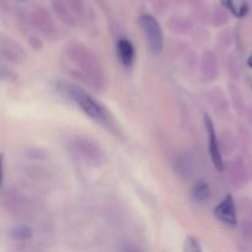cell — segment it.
I'll return each instance as SVG.
<instances>
[{
    "mask_svg": "<svg viewBox=\"0 0 252 252\" xmlns=\"http://www.w3.org/2000/svg\"><path fill=\"white\" fill-rule=\"evenodd\" d=\"M64 58L69 66V73L88 85L94 91L105 90L106 74L100 58L83 42L70 41L64 46Z\"/></svg>",
    "mask_w": 252,
    "mask_h": 252,
    "instance_id": "cell-1",
    "label": "cell"
},
{
    "mask_svg": "<svg viewBox=\"0 0 252 252\" xmlns=\"http://www.w3.org/2000/svg\"><path fill=\"white\" fill-rule=\"evenodd\" d=\"M58 90L70 98L71 101L76 103L79 108L85 113L88 117L94 120L95 122L101 123L103 126H111L112 122V117H111L110 112L107 108L98 102L94 96H91L88 91L84 88H81L78 84L68 83V81H61L58 83Z\"/></svg>",
    "mask_w": 252,
    "mask_h": 252,
    "instance_id": "cell-2",
    "label": "cell"
},
{
    "mask_svg": "<svg viewBox=\"0 0 252 252\" xmlns=\"http://www.w3.org/2000/svg\"><path fill=\"white\" fill-rule=\"evenodd\" d=\"M68 149L73 157L89 166H101L106 162V154L100 143L85 135H76L69 139Z\"/></svg>",
    "mask_w": 252,
    "mask_h": 252,
    "instance_id": "cell-3",
    "label": "cell"
},
{
    "mask_svg": "<svg viewBox=\"0 0 252 252\" xmlns=\"http://www.w3.org/2000/svg\"><path fill=\"white\" fill-rule=\"evenodd\" d=\"M140 26L145 34L150 51L154 54H161L164 51V33L159 21L153 15H142L139 19Z\"/></svg>",
    "mask_w": 252,
    "mask_h": 252,
    "instance_id": "cell-4",
    "label": "cell"
},
{
    "mask_svg": "<svg viewBox=\"0 0 252 252\" xmlns=\"http://www.w3.org/2000/svg\"><path fill=\"white\" fill-rule=\"evenodd\" d=\"M30 22L32 27L46 38L57 39L58 37V27L52 20L51 15L44 9L34 10L30 16Z\"/></svg>",
    "mask_w": 252,
    "mask_h": 252,
    "instance_id": "cell-5",
    "label": "cell"
},
{
    "mask_svg": "<svg viewBox=\"0 0 252 252\" xmlns=\"http://www.w3.org/2000/svg\"><path fill=\"white\" fill-rule=\"evenodd\" d=\"M204 127H206V132L208 134V147H209V154H211L212 162H213L214 167L218 171H224L225 170V164L223 161V157H221L220 152V143H219L218 137H217L216 128H214V123L212 118L208 115H204Z\"/></svg>",
    "mask_w": 252,
    "mask_h": 252,
    "instance_id": "cell-6",
    "label": "cell"
},
{
    "mask_svg": "<svg viewBox=\"0 0 252 252\" xmlns=\"http://www.w3.org/2000/svg\"><path fill=\"white\" fill-rule=\"evenodd\" d=\"M0 53L2 59L12 64H22L27 59V53L16 41L6 36L0 38Z\"/></svg>",
    "mask_w": 252,
    "mask_h": 252,
    "instance_id": "cell-7",
    "label": "cell"
},
{
    "mask_svg": "<svg viewBox=\"0 0 252 252\" xmlns=\"http://www.w3.org/2000/svg\"><path fill=\"white\" fill-rule=\"evenodd\" d=\"M214 216L221 223L229 226H236L238 224V214H236V207L234 198L228 194L224 197L223 201L214 208Z\"/></svg>",
    "mask_w": 252,
    "mask_h": 252,
    "instance_id": "cell-8",
    "label": "cell"
},
{
    "mask_svg": "<svg viewBox=\"0 0 252 252\" xmlns=\"http://www.w3.org/2000/svg\"><path fill=\"white\" fill-rule=\"evenodd\" d=\"M201 70L203 80L206 83H212L219 76V62L217 54L212 49L203 52L201 61Z\"/></svg>",
    "mask_w": 252,
    "mask_h": 252,
    "instance_id": "cell-9",
    "label": "cell"
},
{
    "mask_svg": "<svg viewBox=\"0 0 252 252\" xmlns=\"http://www.w3.org/2000/svg\"><path fill=\"white\" fill-rule=\"evenodd\" d=\"M53 10L58 19L68 27H76L78 20H76V14L69 2L66 4L64 0H53Z\"/></svg>",
    "mask_w": 252,
    "mask_h": 252,
    "instance_id": "cell-10",
    "label": "cell"
},
{
    "mask_svg": "<svg viewBox=\"0 0 252 252\" xmlns=\"http://www.w3.org/2000/svg\"><path fill=\"white\" fill-rule=\"evenodd\" d=\"M117 54L121 63L125 66H132L135 59V49L132 42L127 38H121L117 42Z\"/></svg>",
    "mask_w": 252,
    "mask_h": 252,
    "instance_id": "cell-11",
    "label": "cell"
},
{
    "mask_svg": "<svg viewBox=\"0 0 252 252\" xmlns=\"http://www.w3.org/2000/svg\"><path fill=\"white\" fill-rule=\"evenodd\" d=\"M226 172H228V177L233 186L238 187V189L243 187L248 181L245 167H244L243 162H240L239 160L229 162L228 166H226Z\"/></svg>",
    "mask_w": 252,
    "mask_h": 252,
    "instance_id": "cell-12",
    "label": "cell"
},
{
    "mask_svg": "<svg viewBox=\"0 0 252 252\" xmlns=\"http://www.w3.org/2000/svg\"><path fill=\"white\" fill-rule=\"evenodd\" d=\"M221 4L239 19L245 17L249 12V4L246 0H221Z\"/></svg>",
    "mask_w": 252,
    "mask_h": 252,
    "instance_id": "cell-13",
    "label": "cell"
},
{
    "mask_svg": "<svg viewBox=\"0 0 252 252\" xmlns=\"http://www.w3.org/2000/svg\"><path fill=\"white\" fill-rule=\"evenodd\" d=\"M175 166H176V171L179 172L180 176L189 177L193 172V159L189 153H184L177 158Z\"/></svg>",
    "mask_w": 252,
    "mask_h": 252,
    "instance_id": "cell-14",
    "label": "cell"
},
{
    "mask_svg": "<svg viewBox=\"0 0 252 252\" xmlns=\"http://www.w3.org/2000/svg\"><path fill=\"white\" fill-rule=\"evenodd\" d=\"M192 198L197 202H206L212 196V189L208 182L204 180H198L192 187Z\"/></svg>",
    "mask_w": 252,
    "mask_h": 252,
    "instance_id": "cell-15",
    "label": "cell"
},
{
    "mask_svg": "<svg viewBox=\"0 0 252 252\" xmlns=\"http://www.w3.org/2000/svg\"><path fill=\"white\" fill-rule=\"evenodd\" d=\"M169 29L176 34L189 33L192 30V22L189 19H186V17H172L169 21Z\"/></svg>",
    "mask_w": 252,
    "mask_h": 252,
    "instance_id": "cell-16",
    "label": "cell"
},
{
    "mask_svg": "<svg viewBox=\"0 0 252 252\" xmlns=\"http://www.w3.org/2000/svg\"><path fill=\"white\" fill-rule=\"evenodd\" d=\"M209 101H211L212 106L216 108V111H226L228 110V101H226L225 96L218 89H214L208 93Z\"/></svg>",
    "mask_w": 252,
    "mask_h": 252,
    "instance_id": "cell-17",
    "label": "cell"
},
{
    "mask_svg": "<svg viewBox=\"0 0 252 252\" xmlns=\"http://www.w3.org/2000/svg\"><path fill=\"white\" fill-rule=\"evenodd\" d=\"M10 235L16 241H26L31 239L32 229L29 225H25V224H17V225L11 228Z\"/></svg>",
    "mask_w": 252,
    "mask_h": 252,
    "instance_id": "cell-18",
    "label": "cell"
},
{
    "mask_svg": "<svg viewBox=\"0 0 252 252\" xmlns=\"http://www.w3.org/2000/svg\"><path fill=\"white\" fill-rule=\"evenodd\" d=\"M184 251L185 252H201L202 246L199 244L198 239L194 238V236H187L186 240H185L184 245Z\"/></svg>",
    "mask_w": 252,
    "mask_h": 252,
    "instance_id": "cell-19",
    "label": "cell"
},
{
    "mask_svg": "<svg viewBox=\"0 0 252 252\" xmlns=\"http://www.w3.org/2000/svg\"><path fill=\"white\" fill-rule=\"evenodd\" d=\"M224 9H225V7H224ZM224 9L219 10V11H217L216 15H214L213 24L216 25V26H224L225 24H228L229 15Z\"/></svg>",
    "mask_w": 252,
    "mask_h": 252,
    "instance_id": "cell-20",
    "label": "cell"
},
{
    "mask_svg": "<svg viewBox=\"0 0 252 252\" xmlns=\"http://www.w3.org/2000/svg\"><path fill=\"white\" fill-rule=\"evenodd\" d=\"M16 73H15L12 69L6 68L5 65L1 66V80L2 81H9V83H12V81L16 80Z\"/></svg>",
    "mask_w": 252,
    "mask_h": 252,
    "instance_id": "cell-21",
    "label": "cell"
},
{
    "mask_svg": "<svg viewBox=\"0 0 252 252\" xmlns=\"http://www.w3.org/2000/svg\"><path fill=\"white\" fill-rule=\"evenodd\" d=\"M68 2H69V5L71 6V9L74 10V12L76 14V16L84 14V10H85V7H84L83 0H69Z\"/></svg>",
    "mask_w": 252,
    "mask_h": 252,
    "instance_id": "cell-22",
    "label": "cell"
},
{
    "mask_svg": "<svg viewBox=\"0 0 252 252\" xmlns=\"http://www.w3.org/2000/svg\"><path fill=\"white\" fill-rule=\"evenodd\" d=\"M248 65L250 66V68L252 69V54L248 58Z\"/></svg>",
    "mask_w": 252,
    "mask_h": 252,
    "instance_id": "cell-23",
    "label": "cell"
}]
</instances>
